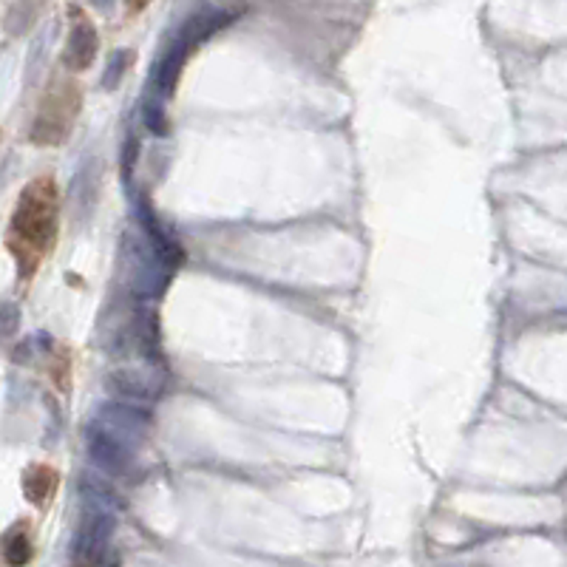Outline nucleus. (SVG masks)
Masks as SVG:
<instances>
[{"label": "nucleus", "instance_id": "nucleus-4", "mask_svg": "<svg viewBox=\"0 0 567 567\" xmlns=\"http://www.w3.org/2000/svg\"><path fill=\"white\" fill-rule=\"evenodd\" d=\"M80 105H82V94H80L77 82L57 77L49 86L43 105H40V111H37L34 128H32V142H37V145L66 142V137L71 134L74 122H77Z\"/></svg>", "mask_w": 567, "mask_h": 567}, {"label": "nucleus", "instance_id": "nucleus-6", "mask_svg": "<svg viewBox=\"0 0 567 567\" xmlns=\"http://www.w3.org/2000/svg\"><path fill=\"white\" fill-rule=\"evenodd\" d=\"M99 49V37L97 29L89 20L86 12L74 9L71 12V32H69V43H66V54H62V62H66L69 71H86Z\"/></svg>", "mask_w": 567, "mask_h": 567}, {"label": "nucleus", "instance_id": "nucleus-5", "mask_svg": "<svg viewBox=\"0 0 567 567\" xmlns=\"http://www.w3.org/2000/svg\"><path fill=\"white\" fill-rule=\"evenodd\" d=\"M114 536V516L109 511H94L82 519L74 536V562L80 564H99L105 562L109 544Z\"/></svg>", "mask_w": 567, "mask_h": 567}, {"label": "nucleus", "instance_id": "nucleus-8", "mask_svg": "<svg viewBox=\"0 0 567 567\" xmlns=\"http://www.w3.org/2000/svg\"><path fill=\"white\" fill-rule=\"evenodd\" d=\"M32 536L26 531V522L14 524V528L4 536V553L9 564H26L32 559Z\"/></svg>", "mask_w": 567, "mask_h": 567}, {"label": "nucleus", "instance_id": "nucleus-2", "mask_svg": "<svg viewBox=\"0 0 567 567\" xmlns=\"http://www.w3.org/2000/svg\"><path fill=\"white\" fill-rule=\"evenodd\" d=\"M57 184L52 176L32 179L17 199V207L9 222L6 247L17 261V269L24 279H32V272L43 264L49 250L57 239Z\"/></svg>", "mask_w": 567, "mask_h": 567}, {"label": "nucleus", "instance_id": "nucleus-10", "mask_svg": "<svg viewBox=\"0 0 567 567\" xmlns=\"http://www.w3.org/2000/svg\"><path fill=\"white\" fill-rule=\"evenodd\" d=\"M17 324H20V309H17V304L4 301V304H0V341H9L12 335L17 332Z\"/></svg>", "mask_w": 567, "mask_h": 567}, {"label": "nucleus", "instance_id": "nucleus-11", "mask_svg": "<svg viewBox=\"0 0 567 567\" xmlns=\"http://www.w3.org/2000/svg\"><path fill=\"white\" fill-rule=\"evenodd\" d=\"M128 4H134V12H139L145 4H148V0H128Z\"/></svg>", "mask_w": 567, "mask_h": 567}, {"label": "nucleus", "instance_id": "nucleus-9", "mask_svg": "<svg viewBox=\"0 0 567 567\" xmlns=\"http://www.w3.org/2000/svg\"><path fill=\"white\" fill-rule=\"evenodd\" d=\"M131 62H134V54L131 52H114L111 54V60H109V69H105V77H102V86L105 89H117L119 82H122V77H125V71L131 69Z\"/></svg>", "mask_w": 567, "mask_h": 567}, {"label": "nucleus", "instance_id": "nucleus-1", "mask_svg": "<svg viewBox=\"0 0 567 567\" xmlns=\"http://www.w3.org/2000/svg\"><path fill=\"white\" fill-rule=\"evenodd\" d=\"M239 17V12L233 9H204L199 14H194L191 20L171 34V40L162 46L156 66L151 71L148 80V97H145V114H148V128L156 134L167 131V117H165V105L174 97L179 77L187 66V60L196 54V49L202 43H207L216 32H222L224 26H230Z\"/></svg>", "mask_w": 567, "mask_h": 567}, {"label": "nucleus", "instance_id": "nucleus-3", "mask_svg": "<svg viewBox=\"0 0 567 567\" xmlns=\"http://www.w3.org/2000/svg\"><path fill=\"white\" fill-rule=\"evenodd\" d=\"M148 429L151 420L142 409L122 403L102 406L86 429L89 454L105 474H128Z\"/></svg>", "mask_w": 567, "mask_h": 567}, {"label": "nucleus", "instance_id": "nucleus-7", "mask_svg": "<svg viewBox=\"0 0 567 567\" xmlns=\"http://www.w3.org/2000/svg\"><path fill=\"white\" fill-rule=\"evenodd\" d=\"M57 471L52 466H32L24 474V494L32 506H46L57 491Z\"/></svg>", "mask_w": 567, "mask_h": 567}]
</instances>
